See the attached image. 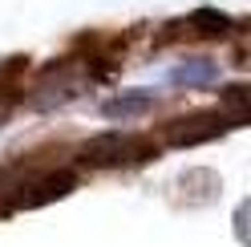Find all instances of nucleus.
Instances as JSON below:
<instances>
[{"label": "nucleus", "instance_id": "obj_3", "mask_svg": "<svg viewBox=\"0 0 251 247\" xmlns=\"http://www.w3.org/2000/svg\"><path fill=\"white\" fill-rule=\"evenodd\" d=\"M170 81L186 85V89L207 85V81H215V65H211V61H182L178 69H170Z\"/></svg>", "mask_w": 251, "mask_h": 247}, {"label": "nucleus", "instance_id": "obj_2", "mask_svg": "<svg viewBox=\"0 0 251 247\" xmlns=\"http://www.w3.org/2000/svg\"><path fill=\"white\" fill-rule=\"evenodd\" d=\"M146 110H154V98L150 94H118V98H109L101 105V114L109 122H130V118L146 114Z\"/></svg>", "mask_w": 251, "mask_h": 247}, {"label": "nucleus", "instance_id": "obj_1", "mask_svg": "<svg viewBox=\"0 0 251 247\" xmlns=\"http://www.w3.org/2000/svg\"><path fill=\"white\" fill-rule=\"evenodd\" d=\"M37 191H25L21 195V203L25 207H41V203H49V198H57V195H69L73 191V174L69 171H53V174H45L41 182H33Z\"/></svg>", "mask_w": 251, "mask_h": 247}]
</instances>
